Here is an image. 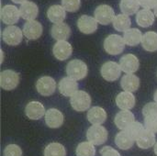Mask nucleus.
<instances>
[{"label":"nucleus","instance_id":"1","mask_svg":"<svg viewBox=\"0 0 157 156\" xmlns=\"http://www.w3.org/2000/svg\"><path fill=\"white\" fill-rule=\"evenodd\" d=\"M87 65L81 60H72L66 65V74L68 77L75 81L84 79L87 75Z\"/></svg>","mask_w":157,"mask_h":156},{"label":"nucleus","instance_id":"2","mask_svg":"<svg viewBox=\"0 0 157 156\" xmlns=\"http://www.w3.org/2000/svg\"><path fill=\"white\" fill-rule=\"evenodd\" d=\"M125 44L123 37L117 34H110L104 40V49L110 55H118L123 51Z\"/></svg>","mask_w":157,"mask_h":156},{"label":"nucleus","instance_id":"3","mask_svg":"<svg viewBox=\"0 0 157 156\" xmlns=\"http://www.w3.org/2000/svg\"><path fill=\"white\" fill-rule=\"evenodd\" d=\"M70 104L75 111L84 112L90 108L91 97L88 93L83 90H78L70 97Z\"/></svg>","mask_w":157,"mask_h":156},{"label":"nucleus","instance_id":"4","mask_svg":"<svg viewBox=\"0 0 157 156\" xmlns=\"http://www.w3.org/2000/svg\"><path fill=\"white\" fill-rule=\"evenodd\" d=\"M86 139L94 145H101L108 140V131L100 125H93L86 131Z\"/></svg>","mask_w":157,"mask_h":156},{"label":"nucleus","instance_id":"5","mask_svg":"<svg viewBox=\"0 0 157 156\" xmlns=\"http://www.w3.org/2000/svg\"><path fill=\"white\" fill-rule=\"evenodd\" d=\"M22 30L16 26H8L4 29L2 32V39L7 45L17 46L18 45L23 38Z\"/></svg>","mask_w":157,"mask_h":156},{"label":"nucleus","instance_id":"6","mask_svg":"<svg viewBox=\"0 0 157 156\" xmlns=\"http://www.w3.org/2000/svg\"><path fill=\"white\" fill-rule=\"evenodd\" d=\"M94 16L96 20L102 25H108L110 22H113V19L116 17L114 9L109 5H99L95 9Z\"/></svg>","mask_w":157,"mask_h":156},{"label":"nucleus","instance_id":"7","mask_svg":"<svg viewBox=\"0 0 157 156\" xmlns=\"http://www.w3.org/2000/svg\"><path fill=\"white\" fill-rule=\"evenodd\" d=\"M19 83V75L13 70H5L0 74V86L3 89L10 91L15 89Z\"/></svg>","mask_w":157,"mask_h":156},{"label":"nucleus","instance_id":"8","mask_svg":"<svg viewBox=\"0 0 157 156\" xmlns=\"http://www.w3.org/2000/svg\"><path fill=\"white\" fill-rule=\"evenodd\" d=\"M20 17L19 9L13 5H6L1 8L0 17L4 24L13 26L18 21Z\"/></svg>","mask_w":157,"mask_h":156},{"label":"nucleus","instance_id":"9","mask_svg":"<svg viewBox=\"0 0 157 156\" xmlns=\"http://www.w3.org/2000/svg\"><path fill=\"white\" fill-rule=\"evenodd\" d=\"M100 74L102 77L109 81V82H113L116 81L121 74V68L120 64H118L115 62H107L105 63L100 69Z\"/></svg>","mask_w":157,"mask_h":156},{"label":"nucleus","instance_id":"10","mask_svg":"<svg viewBox=\"0 0 157 156\" xmlns=\"http://www.w3.org/2000/svg\"><path fill=\"white\" fill-rule=\"evenodd\" d=\"M36 89L41 96H52L55 92L56 82L51 76H42L36 82Z\"/></svg>","mask_w":157,"mask_h":156},{"label":"nucleus","instance_id":"11","mask_svg":"<svg viewBox=\"0 0 157 156\" xmlns=\"http://www.w3.org/2000/svg\"><path fill=\"white\" fill-rule=\"evenodd\" d=\"M120 66L121 71L126 74H133L138 71L140 66V62L138 58L132 53L125 54L120 60Z\"/></svg>","mask_w":157,"mask_h":156},{"label":"nucleus","instance_id":"12","mask_svg":"<svg viewBox=\"0 0 157 156\" xmlns=\"http://www.w3.org/2000/svg\"><path fill=\"white\" fill-rule=\"evenodd\" d=\"M73 52L72 45L66 40L57 41L52 48V53L56 59L59 61H64L68 59Z\"/></svg>","mask_w":157,"mask_h":156},{"label":"nucleus","instance_id":"13","mask_svg":"<svg viewBox=\"0 0 157 156\" xmlns=\"http://www.w3.org/2000/svg\"><path fill=\"white\" fill-rule=\"evenodd\" d=\"M23 34L28 40H37L42 34V26L39 21H27L23 27Z\"/></svg>","mask_w":157,"mask_h":156},{"label":"nucleus","instance_id":"14","mask_svg":"<svg viewBox=\"0 0 157 156\" xmlns=\"http://www.w3.org/2000/svg\"><path fill=\"white\" fill-rule=\"evenodd\" d=\"M77 27L82 33L91 34L98 29V21L95 17L83 15L77 20Z\"/></svg>","mask_w":157,"mask_h":156},{"label":"nucleus","instance_id":"15","mask_svg":"<svg viewBox=\"0 0 157 156\" xmlns=\"http://www.w3.org/2000/svg\"><path fill=\"white\" fill-rule=\"evenodd\" d=\"M25 113L26 116L33 120H38L41 119L44 114H46L44 106L38 101H31L27 104L25 108Z\"/></svg>","mask_w":157,"mask_h":156},{"label":"nucleus","instance_id":"16","mask_svg":"<svg viewBox=\"0 0 157 156\" xmlns=\"http://www.w3.org/2000/svg\"><path fill=\"white\" fill-rule=\"evenodd\" d=\"M45 122L49 128L57 129L60 128L63 123V113L56 108H50L45 114Z\"/></svg>","mask_w":157,"mask_h":156},{"label":"nucleus","instance_id":"17","mask_svg":"<svg viewBox=\"0 0 157 156\" xmlns=\"http://www.w3.org/2000/svg\"><path fill=\"white\" fill-rule=\"evenodd\" d=\"M59 92L64 97H72L78 91V84L75 80L70 77H63L58 85Z\"/></svg>","mask_w":157,"mask_h":156},{"label":"nucleus","instance_id":"18","mask_svg":"<svg viewBox=\"0 0 157 156\" xmlns=\"http://www.w3.org/2000/svg\"><path fill=\"white\" fill-rule=\"evenodd\" d=\"M114 122L117 128H119L121 131H124L132 123L135 122V117L132 114V112L129 110H121L115 116Z\"/></svg>","mask_w":157,"mask_h":156},{"label":"nucleus","instance_id":"19","mask_svg":"<svg viewBox=\"0 0 157 156\" xmlns=\"http://www.w3.org/2000/svg\"><path fill=\"white\" fill-rule=\"evenodd\" d=\"M19 13H20V17L23 19H26L27 21H30V20H34L37 17L39 14V8L34 2L27 1L22 5H20Z\"/></svg>","mask_w":157,"mask_h":156},{"label":"nucleus","instance_id":"20","mask_svg":"<svg viewBox=\"0 0 157 156\" xmlns=\"http://www.w3.org/2000/svg\"><path fill=\"white\" fill-rule=\"evenodd\" d=\"M116 104L122 110H130L135 106V97L132 93L123 91L116 97Z\"/></svg>","mask_w":157,"mask_h":156},{"label":"nucleus","instance_id":"21","mask_svg":"<svg viewBox=\"0 0 157 156\" xmlns=\"http://www.w3.org/2000/svg\"><path fill=\"white\" fill-rule=\"evenodd\" d=\"M71 34V29L66 23H59L54 24L52 26L51 29V35L52 37L60 41V40H66Z\"/></svg>","mask_w":157,"mask_h":156},{"label":"nucleus","instance_id":"22","mask_svg":"<svg viewBox=\"0 0 157 156\" xmlns=\"http://www.w3.org/2000/svg\"><path fill=\"white\" fill-rule=\"evenodd\" d=\"M86 118L93 125H101L107 120V113L105 109L100 107H93L88 110Z\"/></svg>","mask_w":157,"mask_h":156},{"label":"nucleus","instance_id":"23","mask_svg":"<svg viewBox=\"0 0 157 156\" xmlns=\"http://www.w3.org/2000/svg\"><path fill=\"white\" fill-rule=\"evenodd\" d=\"M136 143L141 149H149L155 145V132L145 129L137 138Z\"/></svg>","mask_w":157,"mask_h":156},{"label":"nucleus","instance_id":"24","mask_svg":"<svg viewBox=\"0 0 157 156\" xmlns=\"http://www.w3.org/2000/svg\"><path fill=\"white\" fill-rule=\"evenodd\" d=\"M121 86L124 91L132 93L140 87V79L135 74H127L122 76L121 80Z\"/></svg>","mask_w":157,"mask_h":156},{"label":"nucleus","instance_id":"25","mask_svg":"<svg viewBox=\"0 0 157 156\" xmlns=\"http://www.w3.org/2000/svg\"><path fill=\"white\" fill-rule=\"evenodd\" d=\"M47 17L51 22H53L54 24L63 23V21L65 19L66 13L65 9L59 5H53L51 6L47 10Z\"/></svg>","mask_w":157,"mask_h":156},{"label":"nucleus","instance_id":"26","mask_svg":"<svg viewBox=\"0 0 157 156\" xmlns=\"http://www.w3.org/2000/svg\"><path fill=\"white\" fill-rule=\"evenodd\" d=\"M136 22L142 28H148L155 22V13L146 8L139 10L136 15Z\"/></svg>","mask_w":157,"mask_h":156},{"label":"nucleus","instance_id":"27","mask_svg":"<svg viewBox=\"0 0 157 156\" xmlns=\"http://www.w3.org/2000/svg\"><path fill=\"white\" fill-rule=\"evenodd\" d=\"M135 140L124 130L119 132L115 137V143L121 150H129L133 146Z\"/></svg>","mask_w":157,"mask_h":156},{"label":"nucleus","instance_id":"28","mask_svg":"<svg viewBox=\"0 0 157 156\" xmlns=\"http://www.w3.org/2000/svg\"><path fill=\"white\" fill-rule=\"evenodd\" d=\"M143 34L141 32L140 29L132 28V29H129L128 30H126L123 34V39L124 41L127 45L129 46H136L138 45L140 42H142L143 40Z\"/></svg>","mask_w":157,"mask_h":156},{"label":"nucleus","instance_id":"29","mask_svg":"<svg viewBox=\"0 0 157 156\" xmlns=\"http://www.w3.org/2000/svg\"><path fill=\"white\" fill-rule=\"evenodd\" d=\"M142 45L147 51H157V33L155 31H148L144 34Z\"/></svg>","mask_w":157,"mask_h":156},{"label":"nucleus","instance_id":"30","mask_svg":"<svg viewBox=\"0 0 157 156\" xmlns=\"http://www.w3.org/2000/svg\"><path fill=\"white\" fill-rule=\"evenodd\" d=\"M112 23H113V27L116 30L125 32L126 30H128L130 29L132 21H131V18L129 17V16H127L125 14H119L118 16H116L114 17Z\"/></svg>","mask_w":157,"mask_h":156},{"label":"nucleus","instance_id":"31","mask_svg":"<svg viewBox=\"0 0 157 156\" xmlns=\"http://www.w3.org/2000/svg\"><path fill=\"white\" fill-rule=\"evenodd\" d=\"M139 0H121L120 6L122 14H125L127 16L133 15L134 13L138 12L139 6H140Z\"/></svg>","mask_w":157,"mask_h":156},{"label":"nucleus","instance_id":"32","mask_svg":"<svg viewBox=\"0 0 157 156\" xmlns=\"http://www.w3.org/2000/svg\"><path fill=\"white\" fill-rule=\"evenodd\" d=\"M44 156H66V150L61 143H52L46 146Z\"/></svg>","mask_w":157,"mask_h":156},{"label":"nucleus","instance_id":"33","mask_svg":"<svg viewBox=\"0 0 157 156\" xmlns=\"http://www.w3.org/2000/svg\"><path fill=\"white\" fill-rule=\"evenodd\" d=\"M75 153L77 156H95L96 148L94 144H92L91 143L84 142L77 145Z\"/></svg>","mask_w":157,"mask_h":156},{"label":"nucleus","instance_id":"34","mask_svg":"<svg viewBox=\"0 0 157 156\" xmlns=\"http://www.w3.org/2000/svg\"><path fill=\"white\" fill-rule=\"evenodd\" d=\"M143 115L144 120H154L157 118V103L150 102L143 108Z\"/></svg>","mask_w":157,"mask_h":156},{"label":"nucleus","instance_id":"35","mask_svg":"<svg viewBox=\"0 0 157 156\" xmlns=\"http://www.w3.org/2000/svg\"><path fill=\"white\" fill-rule=\"evenodd\" d=\"M125 131L135 140V142H136V140H137V138L139 137V135L144 131V126H143V124H141L140 122H137V121H135V122H133V123H132L127 129H125Z\"/></svg>","mask_w":157,"mask_h":156},{"label":"nucleus","instance_id":"36","mask_svg":"<svg viewBox=\"0 0 157 156\" xmlns=\"http://www.w3.org/2000/svg\"><path fill=\"white\" fill-rule=\"evenodd\" d=\"M81 6V0H62V6L68 12H75Z\"/></svg>","mask_w":157,"mask_h":156},{"label":"nucleus","instance_id":"37","mask_svg":"<svg viewBox=\"0 0 157 156\" xmlns=\"http://www.w3.org/2000/svg\"><path fill=\"white\" fill-rule=\"evenodd\" d=\"M3 154L4 156H22V150L18 145L9 144L4 149Z\"/></svg>","mask_w":157,"mask_h":156},{"label":"nucleus","instance_id":"38","mask_svg":"<svg viewBox=\"0 0 157 156\" xmlns=\"http://www.w3.org/2000/svg\"><path fill=\"white\" fill-rule=\"evenodd\" d=\"M101 156H121L120 153L110 146H106L100 150Z\"/></svg>","mask_w":157,"mask_h":156},{"label":"nucleus","instance_id":"39","mask_svg":"<svg viewBox=\"0 0 157 156\" xmlns=\"http://www.w3.org/2000/svg\"><path fill=\"white\" fill-rule=\"evenodd\" d=\"M139 2L144 8L150 9V10L151 8L155 9V7L157 6V0H139Z\"/></svg>","mask_w":157,"mask_h":156},{"label":"nucleus","instance_id":"40","mask_svg":"<svg viewBox=\"0 0 157 156\" xmlns=\"http://www.w3.org/2000/svg\"><path fill=\"white\" fill-rule=\"evenodd\" d=\"M12 2H14L15 4H23V3H25V2H27V0H11Z\"/></svg>","mask_w":157,"mask_h":156},{"label":"nucleus","instance_id":"41","mask_svg":"<svg viewBox=\"0 0 157 156\" xmlns=\"http://www.w3.org/2000/svg\"><path fill=\"white\" fill-rule=\"evenodd\" d=\"M154 98H155V101L157 103V89L156 91H155V96H154Z\"/></svg>","mask_w":157,"mask_h":156},{"label":"nucleus","instance_id":"42","mask_svg":"<svg viewBox=\"0 0 157 156\" xmlns=\"http://www.w3.org/2000/svg\"><path fill=\"white\" fill-rule=\"evenodd\" d=\"M154 150H155V154L157 156V143H155V148H154Z\"/></svg>","mask_w":157,"mask_h":156},{"label":"nucleus","instance_id":"43","mask_svg":"<svg viewBox=\"0 0 157 156\" xmlns=\"http://www.w3.org/2000/svg\"><path fill=\"white\" fill-rule=\"evenodd\" d=\"M154 12H155V16L157 17V6L155 7V11Z\"/></svg>","mask_w":157,"mask_h":156}]
</instances>
